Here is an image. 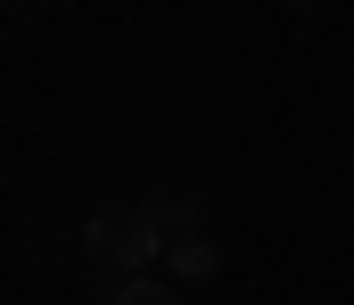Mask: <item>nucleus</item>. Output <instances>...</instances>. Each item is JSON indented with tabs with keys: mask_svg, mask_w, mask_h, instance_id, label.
I'll list each match as a JSON object with an SVG mask.
<instances>
[{
	"mask_svg": "<svg viewBox=\"0 0 354 305\" xmlns=\"http://www.w3.org/2000/svg\"><path fill=\"white\" fill-rule=\"evenodd\" d=\"M83 256L107 264L115 281H132V272H157L165 264V231L149 223V206H99L83 223Z\"/></svg>",
	"mask_w": 354,
	"mask_h": 305,
	"instance_id": "nucleus-1",
	"label": "nucleus"
},
{
	"mask_svg": "<svg viewBox=\"0 0 354 305\" xmlns=\"http://www.w3.org/2000/svg\"><path fill=\"white\" fill-rule=\"evenodd\" d=\"M214 272H223V248H214L206 231L165 239V281H214Z\"/></svg>",
	"mask_w": 354,
	"mask_h": 305,
	"instance_id": "nucleus-2",
	"label": "nucleus"
},
{
	"mask_svg": "<svg viewBox=\"0 0 354 305\" xmlns=\"http://www.w3.org/2000/svg\"><path fill=\"white\" fill-rule=\"evenodd\" d=\"M149 223H157V231H165V239H181V231H198V223H206V206L189 198V190H149Z\"/></svg>",
	"mask_w": 354,
	"mask_h": 305,
	"instance_id": "nucleus-3",
	"label": "nucleus"
},
{
	"mask_svg": "<svg viewBox=\"0 0 354 305\" xmlns=\"http://www.w3.org/2000/svg\"><path fill=\"white\" fill-rule=\"evenodd\" d=\"M107 305H181V289L165 281V272H132V281L107 289Z\"/></svg>",
	"mask_w": 354,
	"mask_h": 305,
	"instance_id": "nucleus-4",
	"label": "nucleus"
},
{
	"mask_svg": "<svg viewBox=\"0 0 354 305\" xmlns=\"http://www.w3.org/2000/svg\"><path fill=\"white\" fill-rule=\"evenodd\" d=\"M288 8H313V0H288Z\"/></svg>",
	"mask_w": 354,
	"mask_h": 305,
	"instance_id": "nucleus-5",
	"label": "nucleus"
}]
</instances>
